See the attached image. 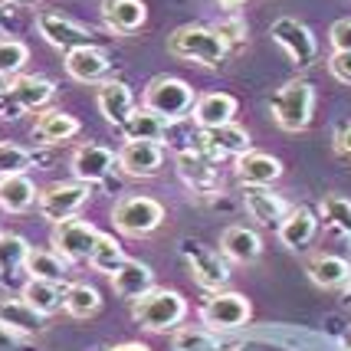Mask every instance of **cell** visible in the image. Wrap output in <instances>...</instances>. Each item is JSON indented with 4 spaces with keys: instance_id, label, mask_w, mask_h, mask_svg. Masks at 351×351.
<instances>
[{
    "instance_id": "obj_33",
    "label": "cell",
    "mask_w": 351,
    "mask_h": 351,
    "mask_svg": "<svg viewBox=\"0 0 351 351\" xmlns=\"http://www.w3.org/2000/svg\"><path fill=\"white\" fill-rule=\"evenodd\" d=\"M125 260H128V256H125L122 243H119L112 233H99L95 250H92V256H89L92 269H95V273H106V276H115L125 266Z\"/></svg>"
},
{
    "instance_id": "obj_18",
    "label": "cell",
    "mask_w": 351,
    "mask_h": 351,
    "mask_svg": "<svg viewBox=\"0 0 351 351\" xmlns=\"http://www.w3.org/2000/svg\"><path fill=\"white\" fill-rule=\"evenodd\" d=\"M148 20V7L145 0H102V23L108 33H138Z\"/></svg>"
},
{
    "instance_id": "obj_32",
    "label": "cell",
    "mask_w": 351,
    "mask_h": 351,
    "mask_svg": "<svg viewBox=\"0 0 351 351\" xmlns=\"http://www.w3.org/2000/svg\"><path fill=\"white\" fill-rule=\"evenodd\" d=\"M23 273L30 279H46V282H60L66 286V260H62L56 250H33L27 253V263H23Z\"/></svg>"
},
{
    "instance_id": "obj_47",
    "label": "cell",
    "mask_w": 351,
    "mask_h": 351,
    "mask_svg": "<svg viewBox=\"0 0 351 351\" xmlns=\"http://www.w3.org/2000/svg\"><path fill=\"white\" fill-rule=\"evenodd\" d=\"M341 351H351V332L345 338H341Z\"/></svg>"
},
{
    "instance_id": "obj_28",
    "label": "cell",
    "mask_w": 351,
    "mask_h": 351,
    "mask_svg": "<svg viewBox=\"0 0 351 351\" xmlns=\"http://www.w3.org/2000/svg\"><path fill=\"white\" fill-rule=\"evenodd\" d=\"M306 273L322 289H338V286H345L351 279V266H348V260H341V256L315 253V256L306 263Z\"/></svg>"
},
{
    "instance_id": "obj_17",
    "label": "cell",
    "mask_w": 351,
    "mask_h": 351,
    "mask_svg": "<svg viewBox=\"0 0 351 351\" xmlns=\"http://www.w3.org/2000/svg\"><path fill=\"white\" fill-rule=\"evenodd\" d=\"M243 207L260 227H276L289 217V204L269 187H243Z\"/></svg>"
},
{
    "instance_id": "obj_25",
    "label": "cell",
    "mask_w": 351,
    "mask_h": 351,
    "mask_svg": "<svg viewBox=\"0 0 351 351\" xmlns=\"http://www.w3.org/2000/svg\"><path fill=\"white\" fill-rule=\"evenodd\" d=\"M73 135H79V119L62 112V108H46L36 115V125H33V138L40 145H60V141H69Z\"/></svg>"
},
{
    "instance_id": "obj_50",
    "label": "cell",
    "mask_w": 351,
    "mask_h": 351,
    "mask_svg": "<svg viewBox=\"0 0 351 351\" xmlns=\"http://www.w3.org/2000/svg\"><path fill=\"white\" fill-rule=\"evenodd\" d=\"M7 3H20V0H7Z\"/></svg>"
},
{
    "instance_id": "obj_19",
    "label": "cell",
    "mask_w": 351,
    "mask_h": 351,
    "mask_svg": "<svg viewBox=\"0 0 351 351\" xmlns=\"http://www.w3.org/2000/svg\"><path fill=\"white\" fill-rule=\"evenodd\" d=\"M95 102H99V112H102V119L108 125H115V128H122L128 122V115L135 112V95L132 89L125 86L122 79H108L99 86L95 92Z\"/></svg>"
},
{
    "instance_id": "obj_10",
    "label": "cell",
    "mask_w": 351,
    "mask_h": 351,
    "mask_svg": "<svg viewBox=\"0 0 351 351\" xmlns=\"http://www.w3.org/2000/svg\"><path fill=\"white\" fill-rule=\"evenodd\" d=\"M36 30L43 36L49 46H56V49H79V46H95V30L89 27H82L76 20H69V16L56 14V10H43V14H36Z\"/></svg>"
},
{
    "instance_id": "obj_29",
    "label": "cell",
    "mask_w": 351,
    "mask_h": 351,
    "mask_svg": "<svg viewBox=\"0 0 351 351\" xmlns=\"http://www.w3.org/2000/svg\"><path fill=\"white\" fill-rule=\"evenodd\" d=\"M20 299L30 302L40 315H53L66 306V286L60 282H46V279H27L23 289H20Z\"/></svg>"
},
{
    "instance_id": "obj_48",
    "label": "cell",
    "mask_w": 351,
    "mask_h": 351,
    "mask_svg": "<svg viewBox=\"0 0 351 351\" xmlns=\"http://www.w3.org/2000/svg\"><path fill=\"white\" fill-rule=\"evenodd\" d=\"M3 89H7V86H0V99H3Z\"/></svg>"
},
{
    "instance_id": "obj_26",
    "label": "cell",
    "mask_w": 351,
    "mask_h": 351,
    "mask_svg": "<svg viewBox=\"0 0 351 351\" xmlns=\"http://www.w3.org/2000/svg\"><path fill=\"white\" fill-rule=\"evenodd\" d=\"M319 233V217L312 214L308 207H295L289 210V217L279 223V243L289 250H306Z\"/></svg>"
},
{
    "instance_id": "obj_40",
    "label": "cell",
    "mask_w": 351,
    "mask_h": 351,
    "mask_svg": "<svg viewBox=\"0 0 351 351\" xmlns=\"http://www.w3.org/2000/svg\"><path fill=\"white\" fill-rule=\"evenodd\" d=\"M220 36H223V43L227 46H237L246 40V23L243 20H237V16H230V20H223V23H217L214 27Z\"/></svg>"
},
{
    "instance_id": "obj_39",
    "label": "cell",
    "mask_w": 351,
    "mask_h": 351,
    "mask_svg": "<svg viewBox=\"0 0 351 351\" xmlns=\"http://www.w3.org/2000/svg\"><path fill=\"white\" fill-rule=\"evenodd\" d=\"M322 214H325V220H328L335 230H341V233L351 237V200L348 197H341V194H325V200H322Z\"/></svg>"
},
{
    "instance_id": "obj_7",
    "label": "cell",
    "mask_w": 351,
    "mask_h": 351,
    "mask_svg": "<svg viewBox=\"0 0 351 351\" xmlns=\"http://www.w3.org/2000/svg\"><path fill=\"white\" fill-rule=\"evenodd\" d=\"M56 86L43 76H16L7 82L3 89V99H0V115L3 119H20L23 112H33V108H43L49 99H53Z\"/></svg>"
},
{
    "instance_id": "obj_49",
    "label": "cell",
    "mask_w": 351,
    "mask_h": 351,
    "mask_svg": "<svg viewBox=\"0 0 351 351\" xmlns=\"http://www.w3.org/2000/svg\"><path fill=\"white\" fill-rule=\"evenodd\" d=\"M227 351H246V348H227Z\"/></svg>"
},
{
    "instance_id": "obj_45",
    "label": "cell",
    "mask_w": 351,
    "mask_h": 351,
    "mask_svg": "<svg viewBox=\"0 0 351 351\" xmlns=\"http://www.w3.org/2000/svg\"><path fill=\"white\" fill-rule=\"evenodd\" d=\"M108 351H152L148 345H141V341H122V345H115V348Z\"/></svg>"
},
{
    "instance_id": "obj_24",
    "label": "cell",
    "mask_w": 351,
    "mask_h": 351,
    "mask_svg": "<svg viewBox=\"0 0 351 351\" xmlns=\"http://www.w3.org/2000/svg\"><path fill=\"white\" fill-rule=\"evenodd\" d=\"M66 73L76 82H102L108 76V60L99 46H79L66 53Z\"/></svg>"
},
{
    "instance_id": "obj_43",
    "label": "cell",
    "mask_w": 351,
    "mask_h": 351,
    "mask_svg": "<svg viewBox=\"0 0 351 351\" xmlns=\"http://www.w3.org/2000/svg\"><path fill=\"white\" fill-rule=\"evenodd\" d=\"M0 351H27V341H23L20 332L7 328V325H0Z\"/></svg>"
},
{
    "instance_id": "obj_37",
    "label": "cell",
    "mask_w": 351,
    "mask_h": 351,
    "mask_svg": "<svg viewBox=\"0 0 351 351\" xmlns=\"http://www.w3.org/2000/svg\"><path fill=\"white\" fill-rule=\"evenodd\" d=\"M30 60V49L23 40H7V36H0V76H14L20 73L23 66Z\"/></svg>"
},
{
    "instance_id": "obj_42",
    "label": "cell",
    "mask_w": 351,
    "mask_h": 351,
    "mask_svg": "<svg viewBox=\"0 0 351 351\" xmlns=\"http://www.w3.org/2000/svg\"><path fill=\"white\" fill-rule=\"evenodd\" d=\"M328 73H332L338 82H348L351 86V53H332V60H328Z\"/></svg>"
},
{
    "instance_id": "obj_20",
    "label": "cell",
    "mask_w": 351,
    "mask_h": 351,
    "mask_svg": "<svg viewBox=\"0 0 351 351\" xmlns=\"http://www.w3.org/2000/svg\"><path fill=\"white\" fill-rule=\"evenodd\" d=\"M237 178L243 187H269L282 178V161L266 152H246L237 158Z\"/></svg>"
},
{
    "instance_id": "obj_3",
    "label": "cell",
    "mask_w": 351,
    "mask_h": 351,
    "mask_svg": "<svg viewBox=\"0 0 351 351\" xmlns=\"http://www.w3.org/2000/svg\"><path fill=\"white\" fill-rule=\"evenodd\" d=\"M187 315V299L174 289H152L132 302V319L148 332H171Z\"/></svg>"
},
{
    "instance_id": "obj_38",
    "label": "cell",
    "mask_w": 351,
    "mask_h": 351,
    "mask_svg": "<svg viewBox=\"0 0 351 351\" xmlns=\"http://www.w3.org/2000/svg\"><path fill=\"white\" fill-rule=\"evenodd\" d=\"M36 161V154H30L27 148H20L14 141H0V178L7 174H23Z\"/></svg>"
},
{
    "instance_id": "obj_2",
    "label": "cell",
    "mask_w": 351,
    "mask_h": 351,
    "mask_svg": "<svg viewBox=\"0 0 351 351\" xmlns=\"http://www.w3.org/2000/svg\"><path fill=\"white\" fill-rule=\"evenodd\" d=\"M168 53L178 60H194L200 66H220L227 60L230 46L214 27H181L168 36Z\"/></svg>"
},
{
    "instance_id": "obj_12",
    "label": "cell",
    "mask_w": 351,
    "mask_h": 351,
    "mask_svg": "<svg viewBox=\"0 0 351 351\" xmlns=\"http://www.w3.org/2000/svg\"><path fill=\"white\" fill-rule=\"evenodd\" d=\"M95 240H99V230L86 223V220H62L53 227V250L60 253L66 263H82L92 256L95 250Z\"/></svg>"
},
{
    "instance_id": "obj_15",
    "label": "cell",
    "mask_w": 351,
    "mask_h": 351,
    "mask_svg": "<svg viewBox=\"0 0 351 351\" xmlns=\"http://www.w3.org/2000/svg\"><path fill=\"white\" fill-rule=\"evenodd\" d=\"M119 165V154L106 148V145H82L76 148L69 168H73V178L79 184H99L108 178V171Z\"/></svg>"
},
{
    "instance_id": "obj_9",
    "label": "cell",
    "mask_w": 351,
    "mask_h": 351,
    "mask_svg": "<svg viewBox=\"0 0 351 351\" xmlns=\"http://www.w3.org/2000/svg\"><path fill=\"white\" fill-rule=\"evenodd\" d=\"M40 214L53 223H62V220H73V217L89 204V184H49L40 191Z\"/></svg>"
},
{
    "instance_id": "obj_4",
    "label": "cell",
    "mask_w": 351,
    "mask_h": 351,
    "mask_svg": "<svg viewBox=\"0 0 351 351\" xmlns=\"http://www.w3.org/2000/svg\"><path fill=\"white\" fill-rule=\"evenodd\" d=\"M141 108H148V112L168 119V122H178L194 108V89L184 79L158 76L148 82V89L141 95Z\"/></svg>"
},
{
    "instance_id": "obj_31",
    "label": "cell",
    "mask_w": 351,
    "mask_h": 351,
    "mask_svg": "<svg viewBox=\"0 0 351 351\" xmlns=\"http://www.w3.org/2000/svg\"><path fill=\"white\" fill-rule=\"evenodd\" d=\"M168 128H171L168 119L154 115L148 108H135L128 115V122L122 125V135H125V141H158L161 145V138L168 135Z\"/></svg>"
},
{
    "instance_id": "obj_21",
    "label": "cell",
    "mask_w": 351,
    "mask_h": 351,
    "mask_svg": "<svg viewBox=\"0 0 351 351\" xmlns=\"http://www.w3.org/2000/svg\"><path fill=\"white\" fill-rule=\"evenodd\" d=\"M220 250H223V256L233 263H256L263 256V240L260 233L253 227H243V223H233L220 233Z\"/></svg>"
},
{
    "instance_id": "obj_30",
    "label": "cell",
    "mask_w": 351,
    "mask_h": 351,
    "mask_svg": "<svg viewBox=\"0 0 351 351\" xmlns=\"http://www.w3.org/2000/svg\"><path fill=\"white\" fill-rule=\"evenodd\" d=\"M43 319L30 302H23V299H0V325H7V328H14L20 335H36V332H43Z\"/></svg>"
},
{
    "instance_id": "obj_34",
    "label": "cell",
    "mask_w": 351,
    "mask_h": 351,
    "mask_svg": "<svg viewBox=\"0 0 351 351\" xmlns=\"http://www.w3.org/2000/svg\"><path fill=\"white\" fill-rule=\"evenodd\" d=\"M27 253H30V246H27L23 237H16V233H0V282H10V279L23 269Z\"/></svg>"
},
{
    "instance_id": "obj_22",
    "label": "cell",
    "mask_w": 351,
    "mask_h": 351,
    "mask_svg": "<svg viewBox=\"0 0 351 351\" xmlns=\"http://www.w3.org/2000/svg\"><path fill=\"white\" fill-rule=\"evenodd\" d=\"M191 115H194V122L197 128H220V125H230L233 122V115H237V99L230 95V92H207V95H200L194 108H191Z\"/></svg>"
},
{
    "instance_id": "obj_8",
    "label": "cell",
    "mask_w": 351,
    "mask_h": 351,
    "mask_svg": "<svg viewBox=\"0 0 351 351\" xmlns=\"http://www.w3.org/2000/svg\"><path fill=\"white\" fill-rule=\"evenodd\" d=\"M269 36L286 49L289 62L299 66V69H308L312 62L319 60V43H315V36H312V30H308L302 20H295V16H279V20H273Z\"/></svg>"
},
{
    "instance_id": "obj_46",
    "label": "cell",
    "mask_w": 351,
    "mask_h": 351,
    "mask_svg": "<svg viewBox=\"0 0 351 351\" xmlns=\"http://www.w3.org/2000/svg\"><path fill=\"white\" fill-rule=\"evenodd\" d=\"M223 10H240V7H246V0H217Z\"/></svg>"
},
{
    "instance_id": "obj_1",
    "label": "cell",
    "mask_w": 351,
    "mask_h": 351,
    "mask_svg": "<svg viewBox=\"0 0 351 351\" xmlns=\"http://www.w3.org/2000/svg\"><path fill=\"white\" fill-rule=\"evenodd\" d=\"M269 112H273V122L282 128V132H306L308 122H312V112H315V89L306 79H289L282 89L273 95L269 102Z\"/></svg>"
},
{
    "instance_id": "obj_23",
    "label": "cell",
    "mask_w": 351,
    "mask_h": 351,
    "mask_svg": "<svg viewBox=\"0 0 351 351\" xmlns=\"http://www.w3.org/2000/svg\"><path fill=\"white\" fill-rule=\"evenodd\" d=\"M112 279V289L115 295H122V299H141V295H148L154 289V273L148 263L141 260H125V266L119 269L115 276H108Z\"/></svg>"
},
{
    "instance_id": "obj_11",
    "label": "cell",
    "mask_w": 351,
    "mask_h": 351,
    "mask_svg": "<svg viewBox=\"0 0 351 351\" xmlns=\"http://www.w3.org/2000/svg\"><path fill=\"white\" fill-rule=\"evenodd\" d=\"M181 256L187 260V266H191V276H194V282H197L200 289L220 292L230 282L227 263L220 260L214 250H207V246L194 243V240H184V243H181Z\"/></svg>"
},
{
    "instance_id": "obj_16",
    "label": "cell",
    "mask_w": 351,
    "mask_h": 351,
    "mask_svg": "<svg viewBox=\"0 0 351 351\" xmlns=\"http://www.w3.org/2000/svg\"><path fill=\"white\" fill-rule=\"evenodd\" d=\"M165 165V148L158 141H125L119 152V171L128 178H154Z\"/></svg>"
},
{
    "instance_id": "obj_5",
    "label": "cell",
    "mask_w": 351,
    "mask_h": 351,
    "mask_svg": "<svg viewBox=\"0 0 351 351\" xmlns=\"http://www.w3.org/2000/svg\"><path fill=\"white\" fill-rule=\"evenodd\" d=\"M112 220L115 227L122 230L125 237H148L165 223V207L154 197H145V194H128L115 204L112 210Z\"/></svg>"
},
{
    "instance_id": "obj_41",
    "label": "cell",
    "mask_w": 351,
    "mask_h": 351,
    "mask_svg": "<svg viewBox=\"0 0 351 351\" xmlns=\"http://www.w3.org/2000/svg\"><path fill=\"white\" fill-rule=\"evenodd\" d=\"M328 40H332V46H335V53H351V16L348 20H335V23H332Z\"/></svg>"
},
{
    "instance_id": "obj_35",
    "label": "cell",
    "mask_w": 351,
    "mask_h": 351,
    "mask_svg": "<svg viewBox=\"0 0 351 351\" xmlns=\"http://www.w3.org/2000/svg\"><path fill=\"white\" fill-rule=\"evenodd\" d=\"M66 312L73 319H92L99 308H102V299H99V289L89 286V282H69L66 286Z\"/></svg>"
},
{
    "instance_id": "obj_44",
    "label": "cell",
    "mask_w": 351,
    "mask_h": 351,
    "mask_svg": "<svg viewBox=\"0 0 351 351\" xmlns=\"http://www.w3.org/2000/svg\"><path fill=\"white\" fill-rule=\"evenodd\" d=\"M335 148H338L341 154H351V122L335 135Z\"/></svg>"
},
{
    "instance_id": "obj_6",
    "label": "cell",
    "mask_w": 351,
    "mask_h": 351,
    "mask_svg": "<svg viewBox=\"0 0 351 351\" xmlns=\"http://www.w3.org/2000/svg\"><path fill=\"white\" fill-rule=\"evenodd\" d=\"M250 319H253V306H250V299H246L243 292L220 289L200 308V322H204L210 332H237V328H243Z\"/></svg>"
},
{
    "instance_id": "obj_36",
    "label": "cell",
    "mask_w": 351,
    "mask_h": 351,
    "mask_svg": "<svg viewBox=\"0 0 351 351\" xmlns=\"http://www.w3.org/2000/svg\"><path fill=\"white\" fill-rule=\"evenodd\" d=\"M171 348L174 351H223L217 332H210V328H194V325L178 328L174 338H171Z\"/></svg>"
},
{
    "instance_id": "obj_27",
    "label": "cell",
    "mask_w": 351,
    "mask_h": 351,
    "mask_svg": "<svg viewBox=\"0 0 351 351\" xmlns=\"http://www.w3.org/2000/svg\"><path fill=\"white\" fill-rule=\"evenodd\" d=\"M36 200H40V191H36V184L27 174H7V178H0V207L7 214H27Z\"/></svg>"
},
{
    "instance_id": "obj_13",
    "label": "cell",
    "mask_w": 351,
    "mask_h": 351,
    "mask_svg": "<svg viewBox=\"0 0 351 351\" xmlns=\"http://www.w3.org/2000/svg\"><path fill=\"white\" fill-rule=\"evenodd\" d=\"M174 165H178V174H181V181L200 194V197H214L217 191L223 187L220 181V171L214 168V161L207 158V154H200L197 148H187V152H178L174 158Z\"/></svg>"
},
{
    "instance_id": "obj_14",
    "label": "cell",
    "mask_w": 351,
    "mask_h": 351,
    "mask_svg": "<svg viewBox=\"0 0 351 351\" xmlns=\"http://www.w3.org/2000/svg\"><path fill=\"white\" fill-rule=\"evenodd\" d=\"M253 141H250V132L246 128H240V125H220V128H200L197 132V152L200 154H207L210 161L214 158H240V154H246V152H253L250 148Z\"/></svg>"
}]
</instances>
